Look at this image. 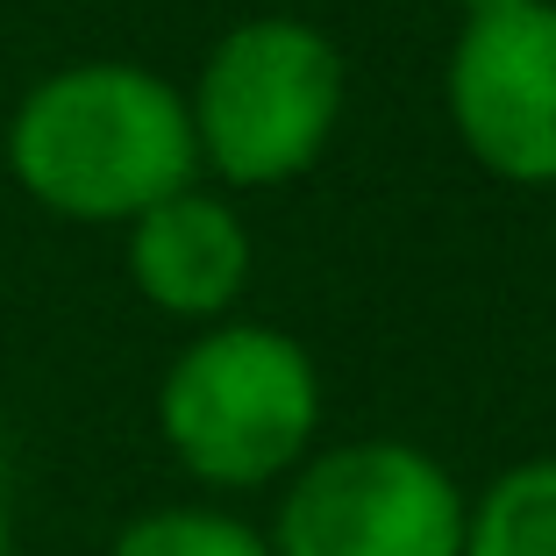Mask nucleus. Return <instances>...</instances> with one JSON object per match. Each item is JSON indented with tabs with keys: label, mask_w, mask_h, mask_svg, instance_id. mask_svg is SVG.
Returning a JSON list of instances; mask_svg holds the SVG:
<instances>
[{
	"label": "nucleus",
	"mask_w": 556,
	"mask_h": 556,
	"mask_svg": "<svg viewBox=\"0 0 556 556\" xmlns=\"http://www.w3.org/2000/svg\"><path fill=\"white\" fill-rule=\"evenodd\" d=\"M129 278L136 293L157 314H179V321H222V314L243 300L250 286V229L229 200L186 193L157 200L150 214L129 222Z\"/></svg>",
	"instance_id": "423d86ee"
},
{
	"label": "nucleus",
	"mask_w": 556,
	"mask_h": 556,
	"mask_svg": "<svg viewBox=\"0 0 556 556\" xmlns=\"http://www.w3.org/2000/svg\"><path fill=\"white\" fill-rule=\"evenodd\" d=\"M264 542L271 556H457L464 492L400 435L336 442L293 471Z\"/></svg>",
	"instance_id": "20e7f679"
},
{
	"label": "nucleus",
	"mask_w": 556,
	"mask_h": 556,
	"mask_svg": "<svg viewBox=\"0 0 556 556\" xmlns=\"http://www.w3.org/2000/svg\"><path fill=\"white\" fill-rule=\"evenodd\" d=\"M464 15H500V8H528V0H457Z\"/></svg>",
	"instance_id": "9d476101"
},
{
	"label": "nucleus",
	"mask_w": 556,
	"mask_h": 556,
	"mask_svg": "<svg viewBox=\"0 0 556 556\" xmlns=\"http://www.w3.org/2000/svg\"><path fill=\"white\" fill-rule=\"evenodd\" d=\"M200 164L229 186H278L307 172L343 115V50L314 22L250 15L207 50L186 100Z\"/></svg>",
	"instance_id": "7ed1b4c3"
},
{
	"label": "nucleus",
	"mask_w": 556,
	"mask_h": 556,
	"mask_svg": "<svg viewBox=\"0 0 556 556\" xmlns=\"http://www.w3.org/2000/svg\"><path fill=\"white\" fill-rule=\"evenodd\" d=\"M457 556H556V457H528L464 500Z\"/></svg>",
	"instance_id": "0eeeda50"
},
{
	"label": "nucleus",
	"mask_w": 556,
	"mask_h": 556,
	"mask_svg": "<svg viewBox=\"0 0 556 556\" xmlns=\"http://www.w3.org/2000/svg\"><path fill=\"white\" fill-rule=\"evenodd\" d=\"M108 556H271V542L222 507H150L122 528Z\"/></svg>",
	"instance_id": "6e6552de"
},
{
	"label": "nucleus",
	"mask_w": 556,
	"mask_h": 556,
	"mask_svg": "<svg viewBox=\"0 0 556 556\" xmlns=\"http://www.w3.org/2000/svg\"><path fill=\"white\" fill-rule=\"evenodd\" d=\"M8 172L65 222H136L200 172L186 93L129 58L50 72L8 122Z\"/></svg>",
	"instance_id": "f257e3e1"
},
{
	"label": "nucleus",
	"mask_w": 556,
	"mask_h": 556,
	"mask_svg": "<svg viewBox=\"0 0 556 556\" xmlns=\"http://www.w3.org/2000/svg\"><path fill=\"white\" fill-rule=\"evenodd\" d=\"M450 122L507 186H556V0L464 15L450 50Z\"/></svg>",
	"instance_id": "39448f33"
},
{
	"label": "nucleus",
	"mask_w": 556,
	"mask_h": 556,
	"mask_svg": "<svg viewBox=\"0 0 556 556\" xmlns=\"http://www.w3.org/2000/svg\"><path fill=\"white\" fill-rule=\"evenodd\" d=\"M0 556H15V542H8V442H0Z\"/></svg>",
	"instance_id": "1a4fd4ad"
},
{
	"label": "nucleus",
	"mask_w": 556,
	"mask_h": 556,
	"mask_svg": "<svg viewBox=\"0 0 556 556\" xmlns=\"http://www.w3.org/2000/svg\"><path fill=\"white\" fill-rule=\"evenodd\" d=\"M321 371L307 343L271 321H214L172 357L157 386V435L186 478L257 492L314 457Z\"/></svg>",
	"instance_id": "f03ea898"
}]
</instances>
